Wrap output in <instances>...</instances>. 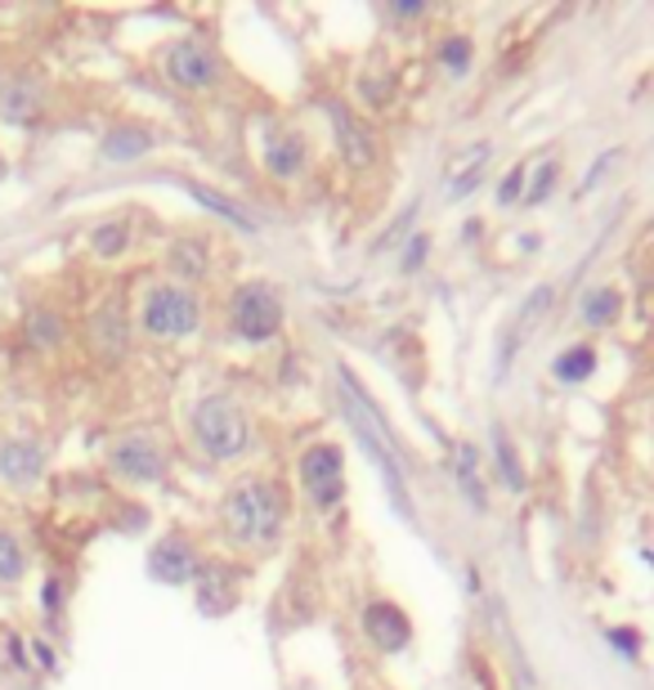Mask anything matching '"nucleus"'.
Instances as JSON below:
<instances>
[{
  "label": "nucleus",
  "mask_w": 654,
  "mask_h": 690,
  "mask_svg": "<svg viewBox=\"0 0 654 690\" xmlns=\"http://www.w3.org/2000/svg\"><path fill=\"white\" fill-rule=\"evenodd\" d=\"M287 520V498L270 479H242L225 498V525L247 547H274Z\"/></svg>",
  "instance_id": "f257e3e1"
},
{
  "label": "nucleus",
  "mask_w": 654,
  "mask_h": 690,
  "mask_svg": "<svg viewBox=\"0 0 654 690\" xmlns=\"http://www.w3.org/2000/svg\"><path fill=\"white\" fill-rule=\"evenodd\" d=\"M193 440H198V449L207 457L229 462L251 449V422L229 395H207L193 408Z\"/></svg>",
  "instance_id": "f03ea898"
},
{
  "label": "nucleus",
  "mask_w": 654,
  "mask_h": 690,
  "mask_svg": "<svg viewBox=\"0 0 654 690\" xmlns=\"http://www.w3.org/2000/svg\"><path fill=\"white\" fill-rule=\"evenodd\" d=\"M203 323V305L188 288H153L144 297V310H140V327L149 336H162V341H175V336H188L198 332Z\"/></svg>",
  "instance_id": "7ed1b4c3"
},
{
  "label": "nucleus",
  "mask_w": 654,
  "mask_h": 690,
  "mask_svg": "<svg viewBox=\"0 0 654 690\" xmlns=\"http://www.w3.org/2000/svg\"><path fill=\"white\" fill-rule=\"evenodd\" d=\"M166 77L179 90H211L220 82V58L203 36H184L166 50Z\"/></svg>",
  "instance_id": "20e7f679"
},
{
  "label": "nucleus",
  "mask_w": 654,
  "mask_h": 690,
  "mask_svg": "<svg viewBox=\"0 0 654 690\" xmlns=\"http://www.w3.org/2000/svg\"><path fill=\"white\" fill-rule=\"evenodd\" d=\"M283 327V301L274 288L251 283L233 297V332L242 341H270Z\"/></svg>",
  "instance_id": "39448f33"
},
{
  "label": "nucleus",
  "mask_w": 654,
  "mask_h": 690,
  "mask_svg": "<svg viewBox=\"0 0 654 690\" xmlns=\"http://www.w3.org/2000/svg\"><path fill=\"white\" fill-rule=\"evenodd\" d=\"M301 479L314 498L318 511H337L346 494V475H341V449L337 444H314L301 453Z\"/></svg>",
  "instance_id": "423d86ee"
},
{
  "label": "nucleus",
  "mask_w": 654,
  "mask_h": 690,
  "mask_svg": "<svg viewBox=\"0 0 654 690\" xmlns=\"http://www.w3.org/2000/svg\"><path fill=\"white\" fill-rule=\"evenodd\" d=\"M108 466H112L121 479H130V485H157V479L166 475V453H162V444H157L153 435L135 431V435H121V440L112 444Z\"/></svg>",
  "instance_id": "0eeeda50"
},
{
  "label": "nucleus",
  "mask_w": 654,
  "mask_h": 690,
  "mask_svg": "<svg viewBox=\"0 0 654 690\" xmlns=\"http://www.w3.org/2000/svg\"><path fill=\"white\" fill-rule=\"evenodd\" d=\"M45 475V444L32 435H6L0 440V485L10 489H36Z\"/></svg>",
  "instance_id": "6e6552de"
},
{
  "label": "nucleus",
  "mask_w": 654,
  "mask_h": 690,
  "mask_svg": "<svg viewBox=\"0 0 654 690\" xmlns=\"http://www.w3.org/2000/svg\"><path fill=\"white\" fill-rule=\"evenodd\" d=\"M363 628H368L372 646L385 650V655H400V650L408 646V637H413L408 614H404L400 605H390V601H372V605L363 610Z\"/></svg>",
  "instance_id": "1a4fd4ad"
},
{
  "label": "nucleus",
  "mask_w": 654,
  "mask_h": 690,
  "mask_svg": "<svg viewBox=\"0 0 654 690\" xmlns=\"http://www.w3.org/2000/svg\"><path fill=\"white\" fill-rule=\"evenodd\" d=\"M149 574L157 583H171V587L193 583V579H198V557H193V547L184 538H162L149 551Z\"/></svg>",
  "instance_id": "9d476101"
},
{
  "label": "nucleus",
  "mask_w": 654,
  "mask_h": 690,
  "mask_svg": "<svg viewBox=\"0 0 654 690\" xmlns=\"http://www.w3.org/2000/svg\"><path fill=\"white\" fill-rule=\"evenodd\" d=\"M327 117H333V130H337V149H341V158H346L355 171L372 166V158H377L372 134L355 121V112H350L346 104H327Z\"/></svg>",
  "instance_id": "9b49d317"
},
{
  "label": "nucleus",
  "mask_w": 654,
  "mask_h": 690,
  "mask_svg": "<svg viewBox=\"0 0 654 690\" xmlns=\"http://www.w3.org/2000/svg\"><path fill=\"white\" fill-rule=\"evenodd\" d=\"M552 301H556V292L552 288H534V297L520 305V314H515V323H511V332H506V341H502V359L511 355V351H520L534 332H538V323L547 319V310H552Z\"/></svg>",
  "instance_id": "f8f14e48"
},
{
  "label": "nucleus",
  "mask_w": 654,
  "mask_h": 690,
  "mask_svg": "<svg viewBox=\"0 0 654 690\" xmlns=\"http://www.w3.org/2000/svg\"><path fill=\"white\" fill-rule=\"evenodd\" d=\"M99 149H103V162H135L153 149V134L140 130V126H117V130L103 134Z\"/></svg>",
  "instance_id": "ddd939ff"
},
{
  "label": "nucleus",
  "mask_w": 654,
  "mask_h": 690,
  "mask_svg": "<svg viewBox=\"0 0 654 690\" xmlns=\"http://www.w3.org/2000/svg\"><path fill=\"white\" fill-rule=\"evenodd\" d=\"M489 158H493V149H489V144H476V149H467L462 158H457V162L448 166V197H467V193L480 184V175H484Z\"/></svg>",
  "instance_id": "4468645a"
},
{
  "label": "nucleus",
  "mask_w": 654,
  "mask_h": 690,
  "mask_svg": "<svg viewBox=\"0 0 654 690\" xmlns=\"http://www.w3.org/2000/svg\"><path fill=\"white\" fill-rule=\"evenodd\" d=\"M23 574H28V547L10 525H0V587L23 583Z\"/></svg>",
  "instance_id": "2eb2a0df"
},
{
  "label": "nucleus",
  "mask_w": 654,
  "mask_h": 690,
  "mask_svg": "<svg viewBox=\"0 0 654 690\" xmlns=\"http://www.w3.org/2000/svg\"><path fill=\"white\" fill-rule=\"evenodd\" d=\"M233 574H225L220 565H211L203 579H193L198 583V601H203V610L207 614H225L229 605H233V583H229Z\"/></svg>",
  "instance_id": "dca6fc26"
},
{
  "label": "nucleus",
  "mask_w": 654,
  "mask_h": 690,
  "mask_svg": "<svg viewBox=\"0 0 654 690\" xmlns=\"http://www.w3.org/2000/svg\"><path fill=\"white\" fill-rule=\"evenodd\" d=\"M592 368H597V351H592V345H569V351L552 364V373L560 377V381H587V377H592Z\"/></svg>",
  "instance_id": "f3484780"
},
{
  "label": "nucleus",
  "mask_w": 654,
  "mask_h": 690,
  "mask_svg": "<svg viewBox=\"0 0 654 690\" xmlns=\"http://www.w3.org/2000/svg\"><path fill=\"white\" fill-rule=\"evenodd\" d=\"M90 332H95V341L103 345L108 355H117L121 345H126V319H121V305H108V310H99V314L90 319Z\"/></svg>",
  "instance_id": "a211bd4d"
},
{
  "label": "nucleus",
  "mask_w": 654,
  "mask_h": 690,
  "mask_svg": "<svg viewBox=\"0 0 654 690\" xmlns=\"http://www.w3.org/2000/svg\"><path fill=\"white\" fill-rule=\"evenodd\" d=\"M265 162H270V171L274 175H301V166H305V144L296 140V134H287V140H279V144H270L265 149Z\"/></svg>",
  "instance_id": "6ab92c4d"
},
{
  "label": "nucleus",
  "mask_w": 654,
  "mask_h": 690,
  "mask_svg": "<svg viewBox=\"0 0 654 690\" xmlns=\"http://www.w3.org/2000/svg\"><path fill=\"white\" fill-rule=\"evenodd\" d=\"M457 485H462V494L471 498L476 511H484V485H480V475H476V449L471 444L457 449Z\"/></svg>",
  "instance_id": "aec40b11"
},
{
  "label": "nucleus",
  "mask_w": 654,
  "mask_h": 690,
  "mask_svg": "<svg viewBox=\"0 0 654 690\" xmlns=\"http://www.w3.org/2000/svg\"><path fill=\"white\" fill-rule=\"evenodd\" d=\"M188 193H193V197H198L203 206H211V212H220V216H229L233 225H242V229H255V220H251V216L242 212V206H238V202H229V197H220V193H211L207 184H188Z\"/></svg>",
  "instance_id": "412c9836"
},
{
  "label": "nucleus",
  "mask_w": 654,
  "mask_h": 690,
  "mask_svg": "<svg viewBox=\"0 0 654 690\" xmlns=\"http://www.w3.org/2000/svg\"><path fill=\"white\" fill-rule=\"evenodd\" d=\"M614 310H619V297H614L610 288H597V292L582 297V319H587V327H606V323L614 319Z\"/></svg>",
  "instance_id": "4be33fe9"
},
{
  "label": "nucleus",
  "mask_w": 654,
  "mask_h": 690,
  "mask_svg": "<svg viewBox=\"0 0 654 690\" xmlns=\"http://www.w3.org/2000/svg\"><path fill=\"white\" fill-rule=\"evenodd\" d=\"M171 265H175L179 273H188V279H203V273H207V256H203V242H193V238H179V242L171 247Z\"/></svg>",
  "instance_id": "5701e85b"
},
{
  "label": "nucleus",
  "mask_w": 654,
  "mask_h": 690,
  "mask_svg": "<svg viewBox=\"0 0 654 690\" xmlns=\"http://www.w3.org/2000/svg\"><path fill=\"white\" fill-rule=\"evenodd\" d=\"M0 108H6L10 121H28L36 117V95H32V82H19L6 90V99H0Z\"/></svg>",
  "instance_id": "b1692460"
},
{
  "label": "nucleus",
  "mask_w": 654,
  "mask_h": 690,
  "mask_svg": "<svg viewBox=\"0 0 654 690\" xmlns=\"http://www.w3.org/2000/svg\"><path fill=\"white\" fill-rule=\"evenodd\" d=\"M90 247H95V256H117V251L126 247V225H121V220L99 225V229L90 234Z\"/></svg>",
  "instance_id": "393cba45"
},
{
  "label": "nucleus",
  "mask_w": 654,
  "mask_h": 690,
  "mask_svg": "<svg viewBox=\"0 0 654 690\" xmlns=\"http://www.w3.org/2000/svg\"><path fill=\"white\" fill-rule=\"evenodd\" d=\"M493 449H498V462H502L506 485H511V489H520V485H525V475H520V457L511 453V440H506L502 431H493Z\"/></svg>",
  "instance_id": "a878e982"
},
{
  "label": "nucleus",
  "mask_w": 654,
  "mask_h": 690,
  "mask_svg": "<svg viewBox=\"0 0 654 690\" xmlns=\"http://www.w3.org/2000/svg\"><path fill=\"white\" fill-rule=\"evenodd\" d=\"M58 327H63V323H58V314H45V310H41V314H32V319H28V336H32V341H36V345H54V341H58V336H63V332H58Z\"/></svg>",
  "instance_id": "bb28decb"
},
{
  "label": "nucleus",
  "mask_w": 654,
  "mask_h": 690,
  "mask_svg": "<svg viewBox=\"0 0 654 690\" xmlns=\"http://www.w3.org/2000/svg\"><path fill=\"white\" fill-rule=\"evenodd\" d=\"M439 58L453 67V73H462V67H467V58H471V45H467L462 36H453V41L439 50Z\"/></svg>",
  "instance_id": "cd10ccee"
},
{
  "label": "nucleus",
  "mask_w": 654,
  "mask_h": 690,
  "mask_svg": "<svg viewBox=\"0 0 654 690\" xmlns=\"http://www.w3.org/2000/svg\"><path fill=\"white\" fill-rule=\"evenodd\" d=\"M552 184H556V162H543V171H538V184H534V188H530L525 197H530V202H543Z\"/></svg>",
  "instance_id": "c85d7f7f"
},
{
  "label": "nucleus",
  "mask_w": 654,
  "mask_h": 690,
  "mask_svg": "<svg viewBox=\"0 0 654 690\" xmlns=\"http://www.w3.org/2000/svg\"><path fill=\"white\" fill-rule=\"evenodd\" d=\"M520 184H525V171H511L506 180H502V188H498V202H511V197H520V193H525V188H520Z\"/></svg>",
  "instance_id": "c756f323"
},
{
  "label": "nucleus",
  "mask_w": 654,
  "mask_h": 690,
  "mask_svg": "<svg viewBox=\"0 0 654 690\" xmlns=\"http://www.w3.org/2000/svg\"><path fill=\"white\" fill-rule=\"evenodd\" d=\"M614 158H619V153H614V149H610V153H601V158H597V166H592V171H587V175H582V193H587V188H597V180H601V175H606V166H610V162H614Z\"/></svg>",
  "instance_id": "7c9ffc66"
},
{
  "label": "nucleus",
  "mask_w": 654,
  "mask_h": 690,
  "mask_svg": "<svg viewBox=\"0 0 654 690\" xmlns=\"http://www.w3.org/2000/svg\"><path fill=\"white\" fill-rule=\"evenodd\" d=\"M426 247H430L426 238H413V251L404 256V269H417V265H422V256H426Z\"/></svg>",
  "instance_id": "2f4dec72"
},
{
  "label": "nucleus",
  "mask_w": 654,
  "mask_h": 690,
  "mask_svg": "<svg viewBox=\"0 0 654 690\" xmlns=\"http://www.w3.org/2000/svg\"><path fill=\"white\" fill-rule=\"evenodd\" d=\"M610 642L614 646H628L623 655H636V633H610Z\"/></svg>",
  "instance_id": "473e14b6"
},
{
  "label": "nucleus",
  "mask_w": 654,
  "mask_h": 690,
  "mask_svg": "<svg viewBox=\"0 0 654 690\" xmlns=\"http://www.w3.org/2000/svg\"><path fill=\"white\" fill-rule=\"evenodd\" d=\"M395 14H422V6H417V0H400Z\"/></svg>",
  "instance_id": "72a5a7b5"
},
{
  "label": "nucleus",
  "mask_w": 654,
  "mask_h": 690,
  "mask_svg": "<svg viewBox=\"0 0 654 690\" xmlns=\"http://www.w3.org/2000/svg\"><path fill=\"white\" fill-rule=\"evenodd\" d=\"M6 175H10V162H6V153H0V184H6Z\"/></svg>",
  "instance_id": "f704fd0d"
}]
</instances>
